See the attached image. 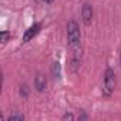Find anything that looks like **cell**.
<instances>
[{
  "label": "cell",
  "mask_w": 121,
  "mask_h": 121,
  "mask_svg": "<svg viewBox=\"0 0 121 121\" xmlns=\"http://www.w3.org/2000/svg\"><path fill=\"white\" fill-rule=\"evenodd\" d=\"M120 66H121V54H120Z\"/></svg>",
  "instance_id": "cell-10"
},
{
  "label": "cell",
  "mask_w": 121,
  "mask_h": 121,
  "mask_svg": "<svg viewBox=\"0 0 121 121\" xmlns=\"http://www.w3.org/2000/svg\"><path fill=\"white\" fill-rule=\"evenodd\" d=\"M115 88V73L110 67L104 73V84H103V95L110 97Z\"/></svg>",
  "instance_id": "cell-2"
},
{
  "label": "cell",
  "mask_w": 121,
  "mask_h": 121,
  "mask_svg": "<svg viewBox=\"0 0 121 121\" xmlns=\"http://www.w3.org/2000/svg\"><path fill=\"white\" fill-rule=\"evenodd\" d=\"M81 19L84 22V24H90L93 20V7L88 3H84L81 7Z\"/></svg>",
  "instance_id": "cell-4"
},
{
  "label": "cell",
  "mask_w": 121,
  "mask_h": 121,
  "mask_svg": "<svg viewBox=\"0 0 121 121\" xmlns=\"http://www.w3.org/2000/svg\"><path fill=\"white\" fill-rule=\"evenodd\" d=\"M37 2H46V0H37Z\"/></svg>",
  "instance_id": "cell-11"
},
{
  "label": "cell",
  "mask_w": 121,
  "mask_h": 121,
  "mask_svg": "<svg viewBox=\"0 0 121 121\" xmlns=\"http://www.w3.org/2000/svg\"><path fill=\"white\" fill-rule=\"evenodd\" d=\"M9 120H10V121H12V120H24V117H23L22 114H16V112H14V114H12V115L9 117Z\"/></svg>",
  "instance_id": "cell-8"
},
{
  "label": "cell",
  "mask_w": 121,
  "mask_h": 121,
  "mask_svg": "<svg viewBox=\"0 0 121 121\" xmlns=\"http://www.w3.org/2000/svg\"><path fill=\"white\" fill-rule=\"evenodd\" d=\"M63 120H74V115L73 114H66V115H63Z\"/></svg>",
  "instance_id": "cell-9"
},
{
  "label": "cell",
  "mask_w": 121,
  "mask_h": 121,
  "mask_svg": "<svg viewBox=\"0 0 121 121\" xmlns=\"http://www.w3.org/2000/svg\"><path fill=\"white\" fill-rule=\"evenodd\" d=\"M51 76L56 81H58L61 78V67H60V63L58 61H54L51 64Z\"/></svg>",
  "instance_id": "cell-6"
},
{
  "label": "cell",
  "mask_w": 121,
  "mask_h": 121,
  "mask_svg": "<svg viewBox=\"0 0 121 121\" xmlns=\"http://www.w3.org/2000/svg\"><path fill=\"white\" fill-rule=\"evenodd\" d=\"M46 86H47V78H46V76H43V74L36 76V78H34V87H36V90L41 93V91L46 90Z\"/></svg>",
  "instance_id": "cell-5"
},
{
  "label": "cell",
  "mask_w": 121,
  "mask_h": 121,
  "mask_svg": "<svg viewBox=\"0 0 121 121\" xmlns=\"http://www.w3.org/2000/svg\"><path fill=\"white\" fill-rule=\"evenodd\" d=\"M67 43L73 53V64H78L81 57V33L77 22L74 20L67 23Z\"/></svg>",
  "instance_id": "cell-1"
},
{
  "label": "cell",
  "mask_w": 121,
  "mask_h": 121,
  "mask_svg": "<svg viewBox=\"0 0 121 121\" xmlns=\"http://www.w3.org/2000/svg\"><path fill=\"white\" fill-rule=\"evenodd\" d=\"M10 36H12V34H10L9 31H6V30L0 33V41H2V44H6V43H7V40L10 39Z\"/></svg>",
  "instance_id": "cell-7"
},
{
  "label": "cell",
  "mask_w": 121,
  "mask_h": 121,
  "mask_svg": "<svg viewBox=\"0 0 121 121\" xmlns=\"http://www.w3.org/2000/svg\"><path fill=\"white\" fill-rule=\"evenodd\" d=\"M40 30H41V24H40V23H34L33 26H30V27L24 31V34H23V43H29L31 39H34V37L39 34Z\"/></svg>",
  "instance_id": "cell-3"
}]
</instances>
